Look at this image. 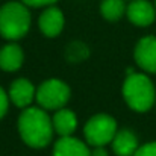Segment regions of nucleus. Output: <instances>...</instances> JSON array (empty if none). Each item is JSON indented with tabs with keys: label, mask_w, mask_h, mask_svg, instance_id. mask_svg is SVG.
<instances>
[{
	"label": "nucleus",
	"mask_w": 156,
	"mask_h": 156,
	"mask_svg": "<svg viewBox=\"0 0 156 156\" xmlns=\"http://www.w3.org/2000/svg\"><path fill=\"white\" fill-rule=\"evenodd\" d=\"M135 61L147 73H156V37H144L135 46Z\"/></svg>",
	"instance_id": "0eeeda50"
},
{
	"label": "nucleus",
	"mask_w": 156,
	"mask_h": 156,
	"mask_svg": "<svg viewBox=\"0 0 156 156\" xmlns=\"http://www.w3.org/2000/svg\"><path fill=\"white\" fill-rule=\"evenodd\" d=\"M23 50L17 44H6L0 49V68L8 73L17 71L23 65Z\"/></svg>",
	"instance_id": "ddd939ff"
},
{
	"label": "nucleus",
	"mask_w": 156,
	"mask_h": 156,
	"mask_svg": "<svg viewBox=\"0 0 156 156\" xmlns=\"http://www.w3.org/2000/svg\"><path fill=\"white\" fill-rule=\"evenodd\" d=\"M40 29L41 32L49 37L55 38L61 34V30L64 29V14L61 12V9L58 8H47L41 15H40Z\"/></svg>",
	"instance_id": "1a4fd4ad"
},
{
	"label": "nucleus",
	"mask_w": 156,
	"mask_h": 156,
	"mask_svg": "<svg viewBox=\"0 0 156 156\" xmlns=\"http://www.w3.org/2000/svg\"><path fill=\"white\" fill-rule=\"evenodd\" d=\"M30 27V12L21 2H8L0 8V35L6 40L23 38Z\"/></svg>",
	"instance_id": "7ed1b4c3"
},
{
	"label": "nucleus",
	"mask_w": 156,
	"mask_h": 156,
	"mask_svg": "<svg viewBox=\"0 0 156 156\" xmlns=\"http://www.w3.org/2000/svg\"><path fill=\"white\" fill-rule=\"evenodd\" d=\"M18 132L21 140L34 149H43L49 146L53 136L52 118L46 109L29 106L24 108L18 118Z\"/></svg>",
	"instance_id": "f257e3e1"
},
{
	"label": "nucleus",
	"mask_w": 156,
	"mask_h": 156,
	"mask_svg": "<svg viewBox=\"0 0 156 156\" xmlns=\"http://www.w3.org/2000/svg\"><path fill=\"white\" fill-rule=\"evenodd\" d=\"M112 143V150L117 156H133L138 149V138L129 129L117 130Z\"/></svg>",
	"instance_id": "f8f14e48"
},
{
	"label": "nucleus",
	"mask_w": 156,
	"mask_h": 156,
	"mask_svg": "<svg viewBox=\"0 0 156 156\" xmlns=\"http://www.w3.org/2000/svg\"><path fill=\"white\" fill-rule=\"evenodd\" d=\"M117 133V121L114 117L108 114H97L91 117L85 127L83 135L87 138V143L93 147H102L109 144Z\"/></svg>",
	"instance_id": "20e7f679"
},
{
	"label": "nucleus",
	"mask_w": 156,
	"mask_h": 156,
	"mask_svg": "<svg viewBox=\"0 0 156 156\" xmlns=\"http://www.w3.org/2000/svg\"><path fill=\"white\" fill-rule=\"evenodd\" d=\"M8 106H9V96L3 88H0V118H3L5 114L8 112Z\"/></svg>",
	"instance_id": "dca6fc26"
},
{
	"label": "nucleus",
	"mask_w": 156,
	"mask_h": 156,
	"mask_svg": "<svg viewBox=\"0 0 156 156\" xmlns=\"http://www.w3.org/2000/svg\"><path fill=\"white\" fill-rule=\"evenodd\" d=\"M133 156H156V141L147 143V144L138 147Z\"/></svg>",
	"instance_id": "2eb2a0df"
},
{
	"label": "nucleus",
	"mask_w": 156,
	"mask_h": 156,
	"mask_svg": "<svg viewBox=\"0 0 156 156\" xmlns=\"http://www.w3.org/2000/svg\"><path fill=\"white\" fill-rule=\"evenodd\" d=\"M126 14L130 23L140 27H146L155 21L156 8L147 0H132L126 8Z\"/></svg>",
	"instance_id": "423d86ee"
},
{
	"label": "nucleus",
	"mask_w": 156,
	"mask_h": 156,
	"mask_svg": "<svg viewBox=\"0 0 156 156\" xmlns=\"http://www.w3.org/2000/svg\"><path fill=\"white\" fill-rule=\"evenodd\" d=\"M70 99V88L65 82L59 80V79H47L44 80L38 90H37V96L35 100L43 109H52L58 111L61 108H64L65 103Z\"/></svg>",
	"instance_id": "39448f33"
},
{
	"label": "nucleus",
	"mask_w": 156,
	"mask_h": 156,
	"mask_svg": "<svg viewBox=\"0 0 156 156\" xmlns=\"http://www.w3.org/2000/svg\"><path fill=\"white\" fill-rule=\"evenodd\" d=\"M8 96H9V100L15 106L24 109V108H29L30 103L35 100L37 90L30 80L21 77V79H17L12 82Z\"/></svg>",
	"instance_id": "6e6552de"
},
{
	"label": "nucleus",
	"mask_w": 156,
	"mask_h": 156,
	"mask_svg": "<svg viewBox=\"0 0 156 156\" xmlns=\"http://www.w3.org/2000/svg\"><path fill=\"white\" fill-rule=\"evenodd\" d=\"M123 97L130 109L146 112L155 105L156 91L152 80L146 74L129 71V76L123 83Z\"/></svg>",
	"instance_id": "f03ea898"
},
{
	"label": "nucleus",
	"mask_w": 156,
	"mask_h": 156,
	"mask_svg": "<svg viewBox=\"0 0 156 156\" xmlns=\"http://www.w3.org/2000/svg\"><path fill=\"white\" fill-rule=\"evenodd\" d=\"M100 11L108 21H117L126 12L124 0H103L100 5Z\"/></svg>",
	"instance_id": "4468645a"
},
{
	"label": "nucleus",
	"mask_w": 156,
	"mask_h": 156,
	"mask_svg": "<svg viewBox=\"0 0 156 156\" xmlns=\"http://www.w3.org/2000/svg\"><path fill=\"white\" fill-rule=\"evenodd\" d=\"M26 6H49L58 0H21Z\"/></svg>",
	"instance_id": "f3484780"
},
{
	"label": "nucleus",
	"mask_w": 156,
	"mask_h": 156,
	"mask_svg": "<svg viewBox=\"0 0 156 156\" xmlns=\"http://www.w3.org/2000/svg\"><path fill=\"white\" fill-rule=\"evenodd\" d=\"M53 156H91L85 143L71 136H61L53 146Z\"/></svg>",
	"instance_id": "9d476101"
},
{
	"label": "nucleus",
	"mask_w": 156,
	"mask_h": 156,
	"mask_svg": "<svg viewBox=\"0 0 156 156\" xmlns=\"http://www.w3.org/2000/svg\"><path fill=\"white\" fill-rule=\"evenodd\" d=\"M53 130L59 136H71L77 127V117L73 111L61 108L52 117Z\"/></svg>",
	"instance_id": "9b49d317"
},
{
	"label": "nucleus",
	"mask_w": 156,
	"mask_h": 156,
	"mask_svg": "<svg viewBox=\"0 0 156 156\" xmlns=\"http://www.w3.org/2000/svg\"><path fill=\"white\" fill-rule=\"evenodd\" d=\"M155 8H156V3H155Z\"/></svg>",
	"instance_id": "6ab92c4d"
},
{
	"label": "nucleus",
	"mask_w": 156,
	"mask_h": 156,
	"mask_svg": "<svg viewBox=\"0 0 156 156\" xmlns=\"http://www.w3.org/2000/svg\"><path fill=\"white\" fill-rule=\"evenodd\" d=\"M91 156H108V152L103 146L102 147H94V150L91 152Z\"/></svg>",
	"instance_id": "a211bd4d"
}]
</instances>
